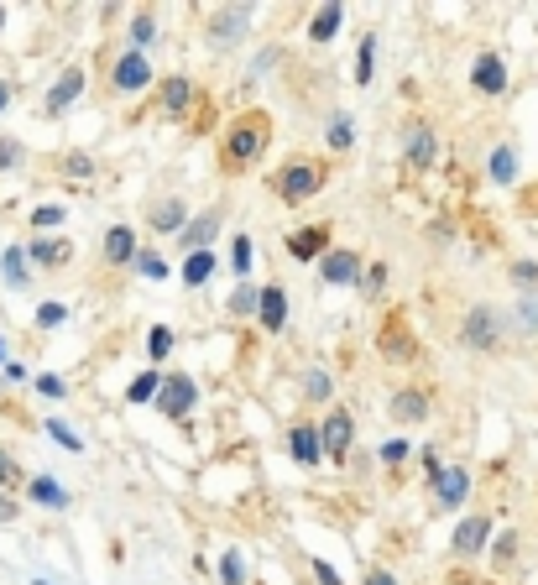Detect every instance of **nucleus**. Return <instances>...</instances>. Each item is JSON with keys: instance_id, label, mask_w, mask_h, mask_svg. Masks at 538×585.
<instances>
[{"instance_id": "f257e3e1", "label": "nucleus", "mask_w": 538, "mask_h": 585, "mask_svg": "<svg viewBox=\"0 0 538 585\" xmlns=\"http://www.w3.org/2000/svg\"><path fill=\"white\" fill-rule=\"evenodd\" d=\"M267 147V126H262V115H246V121L230 131V142H225V157L236 162V168H246V162H256Z\"/></svg>"}, {"instance_id": "f03ea898", "label": "nucleus", "mask_w": 538, "mask_h": 585, "mask_svg": "<svg viewBox=\"0 0 538 585\" xmlns=\"http://www.w3.org/2000/svg\"><path fill=\"white\" fill-rule=\"evenodd\" d=\"M251 32V6H220L215 16H209V42L225 53V48H236V42Z\"/></svg>"}, {"instance_id": "7ed1b4c3", "label": "nucleus", "mask_w": 538, "mask_h": 585, "mask_svg": "<svg viewBox=\"0 0 538 585\" xmlns=\"http://www.w3.org/2000/svg\"><path fill=\"white\" fill-rule=\"evenodd\" d=\"M460 340L476 345V350H497L502 345V314L497 309H471L460 324Z\"/></svg>"}, {"instance_id": "20e7f679", "label": "nucleus", "mask_w": 538, "mask_h": 585, "mask_svg": "<svg viewBox=\"0 0 538 585\" xmlns=\"http://www.w3.org/2000/svg\"><path fill=\"white\" fill-rule=\"evenodd\" d=\"M194 403H199V387L183 377V371L162 377V392H157V408H162V413H189Z\"/></svg>"}, {"instance_id": "39448f33", "label": "nucleus", "mask_w": 538, "mask_h": 585, "mask_svg": "<svg viewBox=\"0 0 538 585\" xmlns=\"http://www.w3.org/2000/svg\"><path fill=\"white\" fill-rule=\"evenodd\" d=\"M324 246H330V230L324 225H303L288 236V256L293 262H324Z\"/></svg>"}, {"instance_id": "423d86ee", "label": "nucleus", "mask_w": 538, "mask_h": 585, "mask_svg": "<svg viewBox=\"0 0 538 585\" xmlns=\"http://www.w3.org/2000/svg\"><path fill=\"white\" fill-rule=\"evenodd\" d=\"M319 189H324V173H319V168H288L283 178H277V194H283L288 204L309 199V194H319Z\"/></svg>"}, {"instance_id": "0eeeda50", "label": "nucleus", "mask_w": 538, "mask_h": 585, "mask_svg": "<svg viewBox=\"0 0 538 585\" xmlns=\"http://www.w3.org/2000/svg\"><path fill=\"white\" fill-rule=\"evenodd\" d=\"M319 277H324V283H335V288L361 283V256H356V251H330V256L319 262Z\"/></svg>"}, {"instance_id": "6e6552de", "label": "nucleus", "mask_w": 538, "mask_h": 585, "mask_svg": "<svg viewBox=\"0 0 538 585\" xmlns=\"http://www.w3.org/2000/svg\"><path fill=\"white\" fill-rule=\"evenodd\" d=\"M319 439H324V455H330V460H340V455L350 450V439H356V424H350V413L340 408V413H330V418H324Z\"/></svg>"}, {"instance_id": "1a4fd4ad", "label": "nucleus", "mask_w": 538, "mask_h": 585, "mask_svg": "<svg viewBox=\"0 0 538 585\" xmlns=\"http://www.w3.org/2000/svg\"><path fill=\"white\" fill-rule=\"evenodd\" d=\"M471 84L481 89V95H502V89H507V63L497 53H481L476 68H471Z\"/></svg>"}, {"instance_id": "9d476101", "label": "nucleus", "mask_w": 538, "mask_h": 585, "mask_svg": "<svg viewBox=\"0 0 538 585\" xmlns=\"http://www.w3.org/2000/svg\"><path fill=\"white\" fill-rule=\"evenodd\" d=\"M152 84V68L142 53H126L121 63H115V89H126V95H142V89Z\"/></svg>"}, {"instance_id": "9b49d317", "label": "nucleus", "mask_w": 538, "mask_h": 585, "mask_svg": "<svg viewBox=\"0 0 538 585\" xmlns=\"http://www.w3.org/2000/svg\"><path fill=\"white\" fill-rule=\"evenodd\" d=\"M288 450H293L298 465H319V460H324V439H319L314 424H298V429L288 434Z\"/></svg>"}, {"instance_id": "f8f14e48", "label": "nucleus", "mask_w": 538, "mask_h": 585, "mask_svg": "<svg viewBox=\"0 0 538 585\" xmlns=\"http://www.w3.org/2000/svg\"><path fill=\"white\" fill-rule=\"evenodd\" d=\"M215 236H220V209H209V215H199L189 230H183V236H178V246L194 256V251H209V241H215Z\"/></svg>"}, {"instance_id": "ddd939ff", "label": "nucleus", "mask_w": 538, "mask_h": 585, "mask_svg": "<svg viewBox=\"0 0 538 585\" xmlns=\"http://www.w3.org/2000/svg\"><path fill=\"white\" fill-rule=\"evenodd\" d=\"M465 491H471V476H465V465H450V471H439V481H434L439 507H460Z\"/></svg>"}, {"instance_id": "4468645a", "label": "nucleus", "mask_w": 538, "mask_h": 585, "mask_svg": "<svg viewBox=\"0 0 538 585\" xmlns=\"http://www.w3.org/2000/svg\"><path fill=\"white\" fill-rule=\"evenodd\" d=\"M79 95H84V74H79V68H68V74H63V79L48 89V115H63V110L74 105Z\"/></svg>"}, {"instance_id": "2eb2a0df", "label": "nucleus", "mask_w": 538, "mask_h": 585, "mask_svg": "<svg viewBox=\"0 0 538 585\" xmlns=\"http://www.w3.org/2000/svg\"><path fill=\"white\" fill-rule=\"evenodd\" d=\"M486 538H491V523H486V518H465V523L455 528V554H465V559L481 554Z\"/></svg>"}, {"instance_id": "dca6fc26", "label": "nucleus", "mask_w": 538, "mask_h": 585, "mask_svg": "<svg viewBox=\"0 0 538 585\" xmlns=\"http://www.w3.org/2000/svg\"><path fill=\"white\" fill-rule=\"evenodd\" d=\"M152 230H162V236L178 230V236H183V230H189V204H183V199H162L152 209Z\"/></svg>"}, {"instance_id": "f3484780", "label": "nucleus", "mask_w": 538, "mask_h": 585, "mask_svg": "<svg viewBox=\"0 0 538 585\" xmlns=\"http://www.w3.org/2000/svg\"><path fill=\"white\" fill-rule=\"evenodd\" d=\"M256 319H262V330H283V324H288V298H283V288H262Z\"/></svg>"}, {"instance_id": "a211bd4d", "label": "nucleus", "mask_w": 538, "mask_h": 585, "mask_svg": "<svg viewBox=\"0 0 538 585\" xmlns=\"http://www.w3.org/2000/svg\"><path fill=\"white\" fill-rule=\"evenodd\" d=\"M105 256L110 262H136V236H131V225H110V236H105Z\"/></svg>"}, {"instance_id": "6ab92c4d", "label": "nucleus", "mask_w": 538, "mask_h": 585, "mask_svg": "<svg viewBox=\"0 0 538 585\" xmlns=\"http://www.w3.org/2000/svg\"><path fill=\"white\" fill-rule=\"evenodd\" d=\"M434 152H439L434 131H429V126H413V131H408V162H413V168H429Z\"/></svg>"}, {"instance_id": "aec40b11", "label": "nucleus", "mask_w": 538, "mask_h": 585, "mask_svg": "<svg viewBox=\"0 0 538 585\" xmlns=\"http://www.w3.org/2000/svg\"><path fill=\"white\" fill-rule=\"evenodd\" d=\"M340 21H345V6H340V0H330V6H319V16L309 21V37L314 42H330L340 32Z\"/></svg>"}, {"instance_id": "412c9836", "label": "nucleus", "mask_w": 538, "mask_h": 585, "mask_svg": "<svg viewBox=\"0 0 538 585\" xmlns=\"http://www.w3.org/2000/svg\"><path fill=\"white\" fill-rule=\"evenodd\" d=\"M424 413H429V397H424V392H413V387H408V392H397V397H392V418H403V424H418Z\"/></svg>"}, {"instance_id": "4be33fe9", "label": "nucleus", "mask_w": 538, "mask_h": 585, "mask_svg": "<svg viewBox=\"0 0 538 585\" xmlns=\"http://www.w3.org/2000/svg\"><path fill=\"white\" fill-rule=\"evenodd\" d=\"M209 277H215V251H194L189 262H183V283H189V288H204Z\"/></svg>"}, {"instance_id": "5701e85b", "label": "nucleus", "mask_w": 538, "mask_h": 585, "mask_svg": "<svg viewBox=\"0 0 538 585\" xmlns=\"http://www.w3.org/2000/svg\"><path fill=\"white\" fill-rule=\"evenodd\" d=\"M32 502H42V507L63 512V507H68V491H63L53 476H37V481H32Z\"/></svg>"}, {"instance_id": "b1692460", "label": "nucleus", "mask_w": 538, "mask_h": 585, "mask_svg": "<svg viewBox=\"0 0 538 585\" xmlns=\"http://www.w3.org/2000/svg\"><path fill=\"white\" fill-rule=\"evenodd\" d=\"M0 272H6L11 288H27V251H21V246H6V256H0Z\"/></svg>"}, {"instance_id": "393cba45", "label": "nucleus", "mask_w": 538, "mask_h": 585, "mask_svg": "<svg viewBox=\"0 0 538 585\" xmlns=\"http://www.w3.org/2000/svg\"><path fill=\"white\" fill-rule=\"evenodd\" d=\"M27 256H32V262H42V267H58V262H68V241H32Z\"/></svg>"}, {"instance_id": "a878e982", "label": "nucleus", "mask_w": 538, "mask_h": 585, "mask_svg": "<svg viewBox=\"0 0 538 585\" xmlns=\"http://www.w3.org/2000/svg\"><path fill=\"white\" fill-rule=\"evenodd\" d=\"M491 178H497V183H512V178H518V152H512V147H497V152H491Z\"/></svg>"}, {"instance_id": "bb28decb", "label": "nucleus", "mask_w": 538, "mask_h": 585, "mask_svg": "<svg viewBox=\"0 0 538 585\" xmlns=\"http://www.w3.org/2000/svg\"><path fill=\"white\" fill-rule=\"evenodd\" d=\"M371 68H377V37H361V53H356V84H371Z\"/></svg>"}, {"instance_id": "cd10ccee", "label": "nucleus", "mask_w": 538, "mask_h": 585, "mask_svg": "<svg viewBox=\"0 0 538 585\" xmlns=\"http://www.w3.org/2000/svg\"><path fill=\"white\" fill-rule=\"evenodd\" d=\"M157 392H162V377H157V371H142V377L131 382V392H126V397H131V403H152Z\"/></svg>"}, {"instance_id": "c85d7f7f", "label": "nucleus", "mask_w": 538, "mask_h": 585, "mask_svg": "<svg viewBox=\"0 0 538 585\" xmlns=\"http://www.w3.org/2000/svg\"><path fill=\"white\" fill-rule=\"evenodd\" d=\"M518 324L528 335H538V288H523V298H518Z\"/></svg>"}, {"instance_id": "c756f323", "label": "nucleus", "mask_w": 538, "mask_h": 585, "mask_svg": "<svg viewBox=\"0 0 538 585\" xmlns=\"http://www.w3.org/2000/svg\"><path fill=\"white\" fill-rule=\"evenodd\" d=\"M131 42H136V53H142V48H152V42H157V21L142 11V16H131Z\"/></svg>"}, {"instance_id": "7c9ffc66", "label": "nucleus", "mask_w": 538, "mask_h": 585, "mask_svg": "<svg viewBox=\"0 0 538 585\" xmlns=\"http://www.w3.org/2000/svg\"><path fill=\"white\" fill-rule=\"evenodd\" d=\"M189 100H194L189 79H168V84H162V105H168V110H183V105H189Z\"/></svg>"}, {"instance_id": "2f4dec72", "label": "nucleus", "mask_w": 538, "mask_h": 585, "mask_svg": "<svg viewBox=\"0 0 538 585\" xmlns=\"http://www.w3.org/2000/svg\"><path fill=\"white\" fill-rule=\"evenodd\" d=\"M324 136H330V147H335V152H345L350 142H356V126H350V115H335V121H330V131H324Z\"/></svg>"}, {"instance_id": "473e14b6", "label": "nucleus", "mask_w": 538, "mask_h": 585, "mask_svg": "<svg viewBox=\"0 0 538 585\" xmlns=\"http://www.w3.org/2000/svg\"><path fill=\"white\" fill-rule=\"evenodd\" d=\"M256 303H262V288L241 283V288H236V298H230V314H256Z\"/></svg>"}, {"instance_id": "72a5a7b5", "label": "nucleus", "mask_w": 538, "mask_h": 585, "mask_svg": "<svg viewBox=\"0 0 538 585\" xmlns=\"http://www.w3.org/2000/svg\"><path fill=\"white\" fill-rule=\"evenodd\" d=\"M230 267H236L241 277L251 272V236H236V241H230Z\"/></svg>"}, {"instance_id": "f704fd0d", "label": "nucleus", "mask_w": 538, "mask_h": 585, "mask_svg": "<svg viewBox=\"0 0 538 585\" xmlns=\"http://www.w3.org/2000/svg\"><path fill=\"white\" fill-rule=\"evenodd\" d=\"M220 575H225V585H241V580H246V565H241V554H236V549H225Z\"/></svg>"}, {"instance_id": "c9c22d12", "label": "nucleus", "mask_w": 538, "mask_h": 585, "mask_svg": "<svg viewBox=\"0 0 538 585\" xmlns=\"http://www.w3.org/2000/svg\"><path fill=\"white\" fill-rule=\"evenodd\" d=\"M147 350H152V361H162V356H168V350H173V330H162V324H152Z\"/></svg>"}, {"instance_id": "e433bc0d", "label": "nucleus", "mask_w": 538, "mask_h": 585, "mask_svg": "<svg viewBox=\"0 0 538 585\" xmlns=\"http://www.w3.org/2000/svg\"><path fill=\"white\" fill-rule=\"evenodd\" d=\"M136 272H142V277H168V262L152 256V251H142V256H136Z\"/></svg>"}, {"instance_id": "4c0bfd02", "label": "nucleus", "mask_w": 538, "mask_h": 585, "mask_svg": "<svg viewBox=\"0 0 538 585\" xmlns=\"http://www.w3.org/2000/svg\"><path fill=\"white\" fill-rule=\"evenodd\" d=\"M32 225H37V230H48V225H63V204H42L37 215H32Z\"/></svg>"}, {"instance_id": "58836bf2", "label": "nucleus", "mask_w": 538, "mask_h": 585, "mask_svg": "<svg viewBox=\"0 0 538 585\" xmlns=\"http://www.w3.org/2000/svg\"><path fill=\"white\" fill-rule=\"evenodd\" d=\"M303 392H309V397H330V377H324V371L314 366L309 377H303Z\"/></svg>"}, {"instance_id": "ea45409f", "label": "nucleus", "mask_w": 538, "mask_h": 585, "mask_svg": "<svg viewBox=\"0 0 538 585\" xmlns=\"http://www.w3.org/2000/svg\"><path fill=\"white\" fill-rule=\"evenodd\" d=\"M63 319H68L63 303H42V309H37V324H42V330H48V324H63Z\"/></svg>"}, {"instance_id": "a19ab883", "label": "nucleus", "mask_w": 538, "mask_h": 585, "mask_svg": "<svg viewBox=\"0 0 538 585\" xmlns=\"http://www.w3.org/2000/svg\"><path fill=\"white\" fill-rule=\"evenodd\" d=\"M48 434H53L58 444H68V450H79V434L68 429V424H58V418H48Z\"/></svg>"}, {"instance_id": "79ce46f5", "label": "nucleus", "mask_w": 538, "mask_h": 585, "mask_svg": "<svg viewBox=\"0 0 538 585\" xmlns=\"http://www.w3.org/2000/svg\"><path fill=\"white\" fill-rule=\"evenodd\" d=\"M0 168H21V142H6V136H0Z\"/></svg>"}, {"instance_id": "37998d69", "label": "nucleus", "mask_w": 538, "mask_h": 585, "mask_svg": "<svg viewBox=\"0 0 538 585\" xmlns=\"http://www.w3.org/2000/svg\"><path fill=\"white\" fill-rule=\"evenodd\" d=\"M491 554H497V565H507V559L518 554V533H502V538H497V549H491Z\"/></svg>"}, {"instance_id": "c03bdc74", "label": "nucleus", "mask_w": 538, "mask_h": 585, "mask_svg": "<svg viewBox=\"0 0 538 585\" xmlns=\"http://www.w3.org/2000/svg\"><path fill=\"white\" fill-rule=\"evenodd\" d=\"M382 283H387V267H366V272H361V288H366V293H377Z\"/></svg>"}, {"instance_id": "a18cd8bd", "label": "nucleus", "mask_w": 538, "mask_h": 585, "mask_svg": "<svg viewBox=\"0 0 538 585\" xmlns=\"http://www.w3.org/2000/svg\"><path fill=\"white\" fill-rule=\"evenodd\" d=\"M314 575H319V585H340V575H335L330 559H314Z\"/></svg>"}, {"instance_id": "49530a36", "label": "nucleus", "mask_w": 538, "mask_h": 585, "mask_svg": "<svg viewBox=\"0 0 538 585\" xmlns=\"http://www.w3.org/2000/svg\"><path fill=\"white\" fill-rule=\"evenodd\" d=\"M512 277H518V283H533V288H538V267H533V262H512Z\"/></svg>"}, {"instance_id": "de8ad7c7", "label": "nucleus", "mask_w": 538, "mask_h": 585, "mask_svg": "<svg viewBox=\"0 0 538 585\" xmlns=\"http://www.w3.org/2000/svg\"><path fill=\"white\" fill-rule=\"evenodd\" d=\"M403 455H408V444H403V439H392V444H382V460H387V465H397V460H403Z\"/></svg>"}, {"instance_id": "09e8293b", "label": "nucleus", "mask_w": 538, "mask_h": 585, "mask_svg": "<svg viewBox=\"0 0 538 585\" xmlns=\"http://www.w3.org/2000/svg\"><path fill=\"white\" fill-rule=\"evenodd\" d=\"M37 392H42V397H63L68 387H63L58 377H37Z\"/></svg>"}, {"instance_id": "8fccbe9b", "label": "nucleus", "mask_w": 538, "mask_h": 585, "mask_svg": "<svg viewBox=\"0 0 538 585\" xmlns=\"http://www.w3.org/2000/svg\"><path fill=\"white\" fill-rule=\"evenodd\" d=\"M68 173L84 178V173H95V162H89V157H68Z\"/></svg>"}, {"instance_id": "3c124183", "label": "nucleus", "mask_w": 538, "mask_h": 585, "mask_svg": "<svg viewBox=\"0 0 538 585\" xmlns=\"http://www.w3.org/2000/svg\"><path fill=\"white\" fill-rule=\"evenodd\" d=\"M0 377H6V382H27V366H21V361H6V371H0Z\"/></svg>"}, {"instance_id": "603ef678", "label": "nucleus", "mask_w": 538, "mask_h": 585, "mask_svg": "<svg viewBox=\"0 0 538 585\" xmlns=\"http://www.w3.org/2000/svg\"><path fill=\"white\" fill-rule=\"evenodd\" d=\"M366 585H397V580H392L387 570H371V575H366Z\"/></svg>"}, {"instance_id": "864d4df0", "label": "nucleus", "mask_w": 538, "mask_h": 585, "mask_svg": "<svg viewBox=\"0 0 538 585\" xmlns=\"http://www.w3.org/2000/svg\"><path fill=\"white\" fill-rule=\"evenodd\" d=\"M6 481H11V455L0 450V486H6Z\"/></svg>"}, {"instance_id": "5fc2aeb1", "label": "nucleus", "mask_w": 538, "mask_h": 585, "mask_svg": "<svg viewBox=\"0 0 538 585\" xmlns=\"http://www.w3.org/2000/svg\"><path fill=\"white\" fill-rule=\"evenodd\" d=\"M11 518H16V507H11V502H0V523H11Z\"/></svg>"}, {"instance_id": "6e6d98bb", "label": "nucleus", "mask_w": 538, "mask_h": 585, "mask_svg": "<svg viewBox=\"0 0 538 585\" xmlns=\"http://www.w3.org/2000/svg\"><path fill=\"white\" fill-rule=\"evenodd\" d=\"M6 105H11V89H6V84H0V110H6Z\"/></svg>"}, {"instance_id": "4d7b16f0", "label": "nucleus", "mask_w": 538, "mask_h": 585, "mask_svg": "<svg viewBox=\"0 0 538 585\" xmlns=\"http://www.w3.org/2000/svg\"><path fill=\"white\" fill-rule=\"evenodd\" d=\"M0 366H6V340H0Z\"/></svg>"}, {"instance_id": "13d9d810", "label": "nucleus", "mask_w": 538, "mask_h": 585, "mask_svg": "<svg viewBox=\"0 0 538 585\" xmlns=\"http://www.w3.org/2000/svg\"><path fill=\"white\" fill-rule=\"evenodd\" d=\"M0 27H6V11H0Z\"/></svg>"}, {"instance_id": "bf43d9fd", "label": "nucleus", "mask_w": 538, "mask_h": 585, "mask_svg": "<svg viewBox=\"0 0 538 585\" xmlns=\"http://www.w3.org/2000/svg\"><path fill=\"white\" fill-rule=\"evenodd\" d=\"M32 585H48V580H32Z\"/></svg>"}]
</instances>
